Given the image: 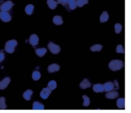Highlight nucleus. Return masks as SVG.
Returning a JSON list of instances; mask_svg holds the SVG:
<instances>
[{
  "label": "nucleus",
  "mask_w": 131,
  "mask_h": 113,
  "mask_svg": "<svg viewBox=\"0 0 131 113\" xmlns=\"http://www.w3.org/2000/svg\"><path fill=\"white\" fill-rule=\"evenodd\" d=\"M117 105L119 109H124L125 108V99L124 98L118 99L117 101Z\"/></svg>",
  "instance_id": "4be33fe9"
},
{
  "label": "nucleus",
  "mask_w": 131,
  "mask_h": 113,
  "mask_svg": "<svg viewBox=\"0 0 131 113\" xmlns=\"http://www.w3.org/2000/svg\"><path fill=\"white\" fill-rule=\"evenodd\" d=\"M7 108L5 104V99L4 97H0V109H5Z\"/></svg>",
  "instance_id": "a878e982"
},
{
  "label": "nucleus",
  "mask_w": 131,
  "mask_h": 113,
  "mask_svg": "<svg viewBox=\"0 0 131 113\" xmlns=\"http://www.w3.org/2000/svg\"><path fill=\"white\" fill-rule=\"evenodd\" d=\"M47 5L51 9H55L58 5V2L55 0H47Z\"/></svg>",
  "instance_id": "f3484780"
},
{
  "label": "nucleus",
  "mask_w": 131,
  "mask_h": 113,
  "mask_svg": "<svg viewBox=\"0 0 131 113\" xmlns=\"http://www.w3.org/2000/svg\"><path fill=\"white\" fill-rule=\"evenodd\" d=\"M82 98H83V100H84L83 105H84V106H88L90 105V103H91L89 97L84 95V96H83V97H82Z\"/></svg>",
  "instance_id": "c85d7f7f"
},
{
  "label": "nucleus",
  "mask_w": 131,
  "mask_h": 113,
  "mask_svg": "<svg viewBox=\"0 0 131 113\" xmlns=\"http://www.w3.org/2000/svg\"><path fill=\"white\" fill-rule=\"evenodd\" d=\"M32 94H33L32 90H31V89H28V90H26V91L23 93V98H24L25 100L29 101V100L31 99V97Z\"/></svg>",
  "instance_id": "a211bd4d"
},
{
  "label": "nucleus",
  "mask_w": 131,
  "mask_h": 113,
  "mask_svg": "<svg viewBox=\"0 0 131 113\" xmlns=\"http://www.w3.org/2000/svg\"><path fill=\"white\" fill-rule=\"evenodd\" d=\"M68 0H57V2L58 3H60V4H62L63 5L66 6V5L68 3Z\"/></svg>",
  "instance_id": "7c9ffc66"
},
{
  "label": "nucleus",
  "mask_w": 131,
  "mask_h": 113,
  "mask_svg": "<svg viewBox=\"0 0 131 113\" xmlns=\"http://www.w3.org/2000/svg\"><path fill=\"white\" fill-rule=\"evenodd\" d=\"M32 79L34 81H38L41 79V73L38 71H35L32 73Z\"/></svg>",
  "instance_id": "393cba45"
},
{
  "label": "nucleus",
  "mask_w": 131,
  "mask_h": 113,
  "mask_svg": "<svg viewBox=\"0 0 131 113\" xmlns=\"http://www.w3.org/2000/svg\"><path fill=\"white\" fill-rule=\"evenodd\" d=\"M89 87H91V82L87 79H84L80 84V88L82 89H86Z\"/></svg>",
  "instance_id": "4468645a"
},
{
  "label": "nucleus",
  "mask_w": 131,
  "mask_h": 113,
  "mask_svg": "<svg viewBox=\"0 0 131 113\" xmlns=\"http://www.w3.org/2000/svg\"><path fill=\"white\" fill-rule=\"evenodd\" d=\"M25 11L27 15H31L33 13V11H34V5L32 4L27 5L25 8Z\"/></svg>",
  "instance_id": "412c9836"
},
{
  "label": "nucleus",
  "mask_w": 131,
  "mask_h": 113,
  "mask_svg": "<svg viewBox=\"0 0 131 113\" xmlns=\"http://www.w3.org/2000/svg\"><path fill=\"white\" fill-rule=\"evenodd\" d=\"M4 59H5V55H4V53H3L2 52L0 51V62H2V61L4 60Z\"/></svg>",
  "instance_id": "2f4dec72"
},
{
  "label": "nucleus",
  "mask_w": 131,
  "mask_h": 113,
  "mask_svg": "<svg viewBox=\"0 0 131 113\" xmlns=\"http://www.w3.org/2000/svg\"><path fill=\"white\" fill-rule=\"evenodd\" d=\"M102 49H103V46L101 45H99V44L94 45L91 47V50L92 52H100V51H101Z\"/></svg>",
  "instance_id": "5701e85b"
},
{
  "label": "nucleus",
  "mask_w": 131,
  "mask_h": 113,
  "mask_svg": "<svg viewBox=\"0 0 131 113\" xmlns=\"http://www.w3.org/2000/svg\"><path fill=\"white\" fill-rule=\"evenodd\" d=\"M114 88H115V89H118V88H119V85H118L117 81H114Z\"/></svg>",
  "instance_id": "473e14b6"
},
{
  "label": "nucleus",
  "mask_w": 131,
  "mask_h": 113,
  "mask_svg": "<svg viewBox=\"0 0 131 113\" xmlns=\"http://www.w3.org/2000/svg\"><path fill=\"white\" fill-rule=\"evenodd\" d=\"M77 6L78 7H83L84 5L88 3V0H76Z\"/></svg>",
  "instance_id": "cd10ccee"
},
{
  "label": "nucleus",
  "mask_w": 131,
  "mask_h": 113,
  "mask_svg": "<svg viewBox=\"0 0 131 113\" xmlns=\"http://www.w3.org/2000/svg\"><path fill=\"white\" fill-rule=\"evenodd\" d=\"M117 53H124V46L122 45H118L117 46Z\"/></svg>",
  "instance_id": "c756f323"
},
{
  "label": "nucleus",
  "mask_w": 131,
  "mask_h": 113,
  "mask_svg": "<svg viewBox=\"0 0 131 113\" xmlns=\"http://www.w3.org/2000/svg\"><path fill=\"white\" fill-rule=\"evenodd\" d=\"M10 81H11V79H10L9 77H6V78H5L3 80H2V81L0 82V90L5 89L8 87V86L9 85Z\"/></svg>",
  "instance_id": "6e6552de"
},
{
  "label": "nucleus",
  "mask_w": 131,
  "mask_h": 113,
  "mask_svg": "<svg viewBox=\"0 0 131 113\" xmlns=\"http://www.w3.org/2000/svg\"><path fill=\"white\" fill-rule=\"evenodd\" d=\"M93 90L94 92H97V93H100V92H103L104 91V85L102 84H95L93 86Z\"/></svg>",
  "instance_id": "9b49d317"
},
{
  "label": "nucleus",
  "mask_w": 131,
  "mask_h": 113,
  "mask_svg": "<svg viewBox=\"0 0 131 113\" xmlns=\"http://www.w3.org/2000/svg\"><path fill=\"white\" fill-rule=\"evenodd\" d=\"M68 8L70 10H74L77 8V2H76V0H68V3L67 5Z\"/></svg>",
  "instance_id": "dca6fc26"
},
{
  "label": "nucleus",
  "mask_w": 131,
  "mask_h": 113,
  "mask_svg": "<svg viewBox=\"0 0 131 113\" xmlns=\"http://www.w3.org/2000/svg\"><path fill=\"white\" fill-rule=\"evenodd\" d=\"M59 69H60V66H59V65H58L56 63L51 64L48 67V72L50 73L58 72V71H59Z\"/></svg>",
  "instance_id": "9d476101"
},
{
  "label": "nucleus",
  "mask_w": 131,
  "mask_h": 113,
  "mask_svg": "<svg viewBox=\"0 0 131 113\" xmlns=\"http://www.w3.org/2000/svg\"><path fill=\"white\" fill-rule=\"evenodd\" d=\"M35 53L39 57H43L47 53V49L45 48H39L35 49Z\"/></svg>",
  "instance_id": "ddd939ff"
},
{
  "label": "nucleus",
  "mask_w": 131,
  "mask_h": 113,
  "mask_svg": "<svg viewBox=\"0 0 131 113\" xmlns=\"http://www.w3.org/2000/svg\"><path fill=\"white\" fill-rule=\"evenodd\" d=\"M106 98L109 99H117L119 96V93L117 91H110L107 92V93L106 94Z\"/></svg>",
  "instance_id": "1a4fd4ad"
},
{
  "label": "nucleus",
  "mask_w": 131,
  "mask_h": 113,
  "mask_svg": "<svg viewBox=\"0 0 131 113\" xmlns=\"http://www.w3.org/2000/svg\"><path fill=\"white\" fill-rule=\"evenodd\" d=\"M51 90L49 89L47 87V88H45V89H43L41 90V92H40V96H41V99H48V97L51 95Z\"/></svg>",
  "instance_id": "423d86ee"
},
{
  "label": "nucleus",
  "mask_w": 131,
  "mask_h": 113,
  "mask_svg": "<svg viewBox=\"0 0 131 113\" xmlns=\"http://www.w3.org/2000/svg\"><path fill=\"white\" fill-rule=\"evenodd\" d=\"M13 5H14V3L12 1H7V2H5L3 4L1 5L0 9H1V11L8 12L10 9H12V8L13 7Z\"/></svg>",
  "instance_id": "20e7f679"
},
{
  "label": "nucleus",
  "mask_w": 131,
  "mask_h": 113,
  "mask_svg": "<svg viewBox=\"0 0 131 113\" xmlns=\"http://www.w3.org/2000/svg\"><path fill=\"white\" fill-rule=\"evenodd\" d=\"M108 67L112 71H118L124 67V62L121 60H118V59L112 60L109 63Z\"/></svg>",
  "instance_id": "f03ea898"
},
{
  "label": "nucleus",
  "mask_w": 131,
  "mask_h": 113,
  "mask_svg": "<svg viewBox=\"0 0 131 113\" xmlns=\"http://www.w3.org/2000/svg\"><path fill=\"white\" fill-rule=\"evenodd\" d=\"M39 42V38L37 35L35 34H32L30 38H29V43L32 45V46H35L38 44Z\"/></svg>",
  "instance_id": "0eeeda50"
},
{
  "label": "nucleus",
  "mask_w": 131,
  "mask_h": 113,
  "mask_svg": "<svg viewBox=\"0 0 131 113\" xmlns=\"http://www.w3.org/2000/svg\"><path fill=\"white\" fill-rule=\"evenodd\" d=\"M0 19L4 22H8L11 21L12 17L8 12H5V11H1L0 12Z\"/></svg>",
  "instance_id": "39448f33"
},
{
  "label": "nucleus",
  "mask_w": 131,
  "mask_h": 113,
  "mask_svg": "<svg viewBox=\"0 0 131 113\" xmlns=\"http://www.w3.org/2000/svg\"><path fill=\"white\" fill-rule=\"evenodd\" d=\"M53 23L56 25H61L63 24V19L62 17L60 15H55L53 18Z\"/></svg>",
  "instance_id": "2eb2a0df"
},
{
  "label": "nucleus",
  "mask_w": 131,
  "mask_h": 113,
  "mask_svg": "<svg viewBox=\"0 0 131 113\" xmlns=\"http://www.w3.org/2000/svg\"><path fill=\"white\" fill-rule=\"evenodd\" d=\"M45 109L44 106L38 102H35L33 103V106H32V109L33 110H43Z\"/></svg>",
  "instance_id": "6ab92c4d"
},
{
  "label": "nucleus",
  "mask_w": 131,
  "mask_h": 113,
  "mask_svg": "<svg viewBox=\"0 0 131 113\" xmlns=\"http://www.w3.org/2000/svg\"><path fill=\"white\" fill-rule=\"evenodd\" d=\"M104 91H106L107 92L112 91L114 89V82H106L104 85Z\"/></svg>",
  "instance_id": "f8f14e48"
},
{
  "label": "nucleus",
  "mask_w": 131,
  "mask_h": 113,
  "mask_svg": "<svg viewBox=\"0 0 131 113\" xmlns=\"http://www.w3.org/2000/svg\"><path fill=\"white\" fill-rule=\"evenodd\" d=\"M114 30H115V32L117 34L121 33V31H122V25H121V24H120V23L115 24V25H114Z\"/></svg>",
  "instance_id": "bb28decb"
},
{
  "label": "nucleus",
  "mask_w": 131,
  "mask_h": 113,
  "mask_svg": "<svg viewBox=\"0 0 131 113\" xmlns=\"http://www.w3.org/2000/svg\"><path fill=\"white\" fill-rule=\"evenodd\" d=\"M108 19H109V15L106 11H104L100 16V22H105Z\"/></svg>",
  "instance_id": "aec40b11"
},
{
  "label": "nucleus",
  "mask_w": 131,
  "mask_h": 113,
  "mask_svg": "<svg viewBox=\"0 0 131 113\" xmlns=\"http://www.w3.org/2000/svg\"><path fill=\"white\" fill-rule=\"evenodd\" d=\"M17 45H18V42L15 39L8 40V42H6V43L5 45V52L9 53V54L13 53L14 51H15V47L17 46Z\"/></svg>",
  "instance_id": "f257e3e1"
},
{
  "label": "nucleus",
  "mask_w": 131,
  "mask_h": 113,
  "mask_svg": "<svg viewBox=\"0 0 131 113\" xmlns=\"http://www.w3.org/2000/svg\"><path fill=\"white\" fill-rule=\"evenodd\" d=\"M48 88L49 89H51V91L52 90H54L56 88H57V82L54 80H51L48 83Z\"/></svg>",
  "instance_id": "b1692460"
},
{
  "label": "nucleus",
  "mask_w": 131,
  "mask_h": 113,
  "mask_svg": "<svg viewBox=\"0 0 131 113\" xmlns=\"http://www.w3.org/2000/svg\"><path fill=\"white\" fill-rule=\"evenodd\" d=\"M48 49L52 54H58L61 52V47L58 45H56L53 43L52 42H50L48 45Z\"/></svg>",
  "instance_id": "7ed1b4c3"
}]
</instances>
